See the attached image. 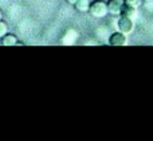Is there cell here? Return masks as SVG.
<instances>
[{
    "label": "cell",
    "mask_w": 153,
    "mask_h": 141,
    "mask_svg": "<svg viewBox=\"0 0 153 141\" xmlns=\"http://www.w3.org/2000/svg\"><path fill=\"white\" fill-rule=\"evenodd\" d=\"M109 13L108 11V3L106 0H94L90 3L89 15L95 19H102Z\"/></svg>",
    "instance_id": "6da1fadb"
},
{
    "label": "cell",
    "mask_w": 153,
    "mask_h": 141,
    "mask_svg": "<svg viewBox=\"0 0 153 141\" xmlns=\"http://www.w3.org/2000/svg\"><path fill=\"white\" fill-rule=\"evenodd\" d=\"M117 28H118V31L124 32L125 35H129L134 30V19L120 15L118 19H117Z\"/></svg>",
    "instance_id": "7a4b0ae2"
},
{
    "label": "cell",
    "mask_w": 153,
    "mask_h": 141,
    "mask_svg": "<svg viewBox=\"0 0 153 141\" xmlns=\"http://www.w3.org/2000/svg\"><path fill=\"white\" fill-rule=\"evenodd\" d=\"M109 45L114 46V47H122V46H126L128 45V38L124 32L121 31H117L113 32V34L109 36Z\"/></svg>",
    "instance_id": "3957f363"
},
{
    "label": "cell",
    "mask_w": 153,
    "mask_h": 141,
    "mask_svg": "<svg viewBox=\"0 0 153 141\" xmlns=\"http://www.w3.org/2000/svg\"><path fill=\"white\" fill-rule=\"evenodd\" d=\"M108 3V11L111 16H120L124 5V0H106Z\"/></svg>",
    "instance_id": "277c9868"
},
{
    "label": "cell",
    "mask_w": 153,
    "mask_h": 141,
    "mask_svg": "<svg viewBox=\"0 0 153 141\" xmlns=\"http://www.w3.org/2000/svg\"><path fill=\"white\" fill-rule=\"evenodd\" d=\"M0 45H1V46H5V47H10V46L22 45V43L19 42V39H18V36H16V35L7 32L4 36L0 38Z\"/></svg>",
    "instance_id": "5b68a950"
},
{
    "label": "cell",
    "mask_w": 153,
    "mask_h": 141,
    "mask_svg": "<svg viewBox=\"0 0 153 141\" xmlns=\"http://www.w3.org/2000/svg\"><path fill=\"white\" fill-rule=\"evenodd\" d=\"M121 15L124 16H128L130 19H134L136 15H137V8L133 7V5H129V4H125L122 5V10H121Z\"/></svg>",
    "instance_id": "8992f818"
},
{
    "label": "cell",
    "mask_w": 153,
    "mask_h": 141,
    "mask_svg": "<svg viewBox=\"0 0 153 141\" xmlns=\"http://www.w3.org/2000/svg\"><path fill=\"white\" fill-rule=\"evenodd\" d=\"M90 0H76V3L74 4V8L78 12L81 13H86L89 12V8H90Z\"/></svg>",
    "instance_id": "52a82bcc"
},
{
    "label": "cell",
    "mask_w": 153,
    "mask_h": 141,
    "mask_svg": "<svg viewBox=\"0 0 153 141\" xmlns=\"http://www.w3.org/2000/svg\"><path fill=\"white\" fill-rule=\"evenodd\" d=\"M7 32H8V24L1 19V20H0V38L4 36Z\"/></svg>",
    "instance_id": "ba28073f"
},
{
    "label": "cell",
    "mask_w": 153,
    "mask_h": 141,
    "mask_svg": "<svg viewBox=\"0 0 153 141\" xmlns=\"http://www.w3.org/2000/svg\"><path fill=\"white\" fill-rule=\"evenodd\" d=\"M125 4H129V5H133V7L137 8L138 5H141V3H143V0H124Z\"/></svg>",
    "instance_id": "9c48e42d"
},
{
    "label": "cell",
    "mask_w": 153,
    "mask_h": 141,
    "mask_svg": "<svg viewBox=\"0 0 153 141\" xmlns=\"http://www.w3.org/2000/svg\"><path fill=\"white\" fill-rule=\"evenodd\" d=\"M67 3H69V4H71V5H74L75 3H76V0H66Z\"/></svg>",
    "instance_id": "30bf717a"
},
{
    "label": "cell",
    "mask_w": 153,
    "mask_h": 141,
    "mask_svg": "<svg viewBox=\"0 0 153 141\" xmlns=\"http://www.w3.org/2000/svg\"><path fill=\"white\" fill-rule=\"evenodd\" d=\"M3 19V11H1V8H0V20Z\"/></svg>",
    "instance_id": "8fae6325"
},
{
    "label": "cell",
    "mask_w": 153,
    "mask_h": 141,
    "mask_svg": "<svg viewBox=\"0 0 153 141\" xmlns=\"http://www.w3.org/2000/svg\"><path fill=\"white\" fill-rule=\"evenodd\" d=\"M145 1H149V0H145Z\"/></svg>",
    "instance_id": "7c38bea8"
}]
</instances>
